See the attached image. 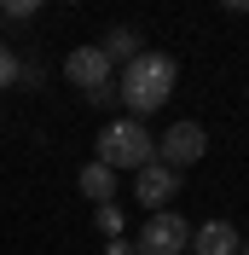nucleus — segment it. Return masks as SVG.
<instances>
[{
    "mask_svg": "<svg viewBox=\"0 0 249 255\" xmlns=\"http://www.w3.org/2000/svg\"><path fill=\"white\" fill-rule=\"evenodd\" d=\"M35 12H41L35 0H0V17H12V23H29Z\"/></svg>",
    "mask_w": 249,
    "mask_h": 255,
    "instance_id": "11",
    "label": "nucleus"
},
{
    "mask_svg": "<svg viewBox=\"0 0 249 255\" xmlns=\"http://www.w3.org/2000/svg\"><path fill=\"white\" fill-rule=\"evenodd\" d=\"M64 76H70V87L93 93V87H110V81H116V70H110V58L99 47H76L70 58H64Z\"/></svg>",
    "mask_w": 249,
    "mask_h": 255,
    "instance_id": "6",
    "label": "nucleus"
},
{
    "mask_svg": "<svg viewBox=\"0 0 249 255\" xmlns=\"http://www.w3.org/2000/svg\"><path fill=\"white\" fill-rule=\"evenodd\" d=\"M139 255H186V244H191V226H186V215H151V221L139 226Z\"/></svg>",
    "mask_w": 249,
    "mask_h": 255,
    "instance_id": "4",
    "label": "nucleus"
},
{
    "mask_svg": "<svg viewBox=\"0 0 249 255\" xmlns=\"http://www.w3.org/2000/svg\"><path fill=\"white\" fill-rule=\"evenodd\" d=\"M76 186H81V197H87V203H116V168H105V162H87V168H81V174H76Z\"/></svg>",
    "mask_w": 249,
    "mask_h": 255,
    "instance_id": "9",
    "label": "nucleus"
},
{
    "mask_svg": "<svg viewBox=\"0 0 249 255\" xmlns=\"http://www.w3.org/2000/svg\"><path fill=\"white\" fill-rule=\"evenodd\" d=\"M180 180L174 168H162V162H145L139 174H133V197H139V209H151V215H162V209L174 203V191H180Z\"/></svg>",
    "mask_w": 249,
    "mask_h": 255,
    "instance_id": "5",
    "label": "nucleus"
},
{
    "mask_svg": "<svg viewBox=\"0 0 249 255\" xmlns=\"http://www.w3.org/2000/svg\"><path fill=\"white\" fill-rule=\"evenodd\" d=\"M209 157V128L191 122V116H180V122H168V133L156 139V162L162 168H174V174H186L191 162Z\"/></svg>",
    "mask_w": 249,
    "mask_h": 255,
    "instance_id": "3",
    "label": "nucleus"
},
{
    "mask_svg": "<svg viewBox=\"0 0 249 255\" xmlns=\"http://www.w3.org/2000/svg\"><path fill=\"white\" fill-rule=\"evenodd\" d=\"M238 244H244V238H238L232 221H203L197 232H191V250H197V255H238Z\"/></svg>",
    "mask_w": 249,
    "mask_h": 255,
    "instance_id": "7",
    "label": "nucleus"
},
{
    "mask_svg": "<svg viewBox=\"0 0 249 255\" xmlns=\"http://www.w3.org/2000/svg\"><path fill=\"white\" fill-rule=\"evenodd\" d=\"M99 52L110 58V70H122V64H133V58L145 52V35H139V29H127V23H116V29H105Z\"/></svg>",
    "mask_w": 249,
    "mask_h": 255,
    "instance_id": "8",
    "label": "nucleus"
},
{
    "mask_svg": "<svg viewBox=\"0 0 249 255\" xmlns=\"http://www.w3.org/2000/svg\"><path fill=\"white\" fill-rule=\"evenodd\" d=\"M174 87H180V58L151 52V47H145L133 64H122V70H116V99L127 105V116H133V122L156 116V111L174 99Z\"/></svg>",
    "mask_w": 249,
    "mask_h": 255,
    "instance_id": "1",
    "label": "nucleus"
},
{
    "mask_svg": "<svg viewBox=\"0 0 249 255\" xmlns=\"http://www.w3.org/2000/svg\"><path fill=\"white\" fill-rule=\"evenodd\" d=\"M105 255H139V244H133V238H110Z\"/></svg>",
    "mask_w": 249,
    "mask_h": 255,
    "instance_id": "15",
    "label": "nucleus"
},
{
    "mask_svg": "<svg viewBox=\"0 0 249 255\" xmlns=\"http://www.w3.org/2000/svg\"><path fill=\"white\" fill-rule=\"evenodd\" d=\"M17 64H23V58H17L12 47H0V93H6V87H17Z\"/></svg>",
    "mask_w": 249,
    "mask_h": 255,
    "instance_id": "12",
    "label": "nucleus"
},
{
    "mask_svg": "<svg viewBox=\"0 0 249 255\" xmlns=\"http://www.w3.org/2000/svg\"><path fill=\"white\" fill-rule=\"evenodd\" d=\"M122 221H127L122 203H99V209H93V226L105 232V238H122Z\"/></svg>",
    "mask_w": 249,
    "mask_h": 255,
    "instance_id": "10",
    "label": "nucleus"
},
{
    "mask_svg": "<svg viewBox=\"0 0 249 255\" xmlns=\"http://www.w3.org/2000/svg\"><path fill=\"white\" fill-rule=\"evenodd\" d=\"M87 105H99V111H105V105H116V81H110V87H93V93H87Z\"/></svg>",
    "mask_w": 249,
    "mask_h": 255,
    "instance_id": "14",
    "label": "nucleus"
},
{
    "mask_svg": "<svg viewBox=\"0 0 249 255\" xmlns=\"http://www.w3.org/2000/svg\"><path fill=\"white\" fill-rule=\"evenodd\" d=\"M41 81H47L41 64H17V87H41Z\"/></svg>",
    "mask_w": 249,
    "mask_h": 255,
    "instance_id": "13",
    "label": "nucleus"
},
{
    "mask_svg": "<svg viewBox=\"0 0 249 255\" xmlns=\"http://www.w3.org/2000/svg\"><path fill=\"white\" fill-rule=\"evenodd\" d=\"M238 255H249V238H244V244H238Z\"/></svg>",
    "mask_w": 249,
    "mask_h": 255,
    "instance_id": "16",
    "label": "nucleus"
},
{
    "mask_svg": "<svg viewBox=\"0 0 249 255\" xmlns=\"http://www.w3.org/2000/svg\"><path fill=\"white\" fill-rule=\"evenodd\" d=\"M93 151H99V162H105V168H133V174H139L145 162H156V139H151V128L133 122V116L105 122V128H99V139H93Z\"/></svg>",
    "mask_w": 249,
    "mask_h": 255,
    "instance_id": "2",
    "label": "nucleus"
}]
</instances>
